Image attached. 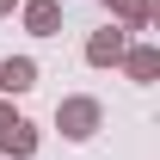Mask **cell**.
<instances>
[{
    "label": "cell",
    "instance_id": "cell-7",
    "mask_svg": "<svg viewBox=\"0 0 160 160\" xmlns=\"http://www.w3.org/2000/svg\"><path fill=\"white\" fill-rule=\"evenodd\" d=\"M31 154H37V129L31 123H12L0 136V160H31Z\"/></svg>",
    "mask_w": 160,
    "mask_h": 160
},
{
    "label": "cell",
    "instance_id": "cell-8",
    "mask_svg": "<svg viewBox=\"0 0 160 160\" xmlns=\"http://www.w3.org/2000/svg\"><path fill=\"white\" fill-rule=\"evenodd\" d=\"M6 12H19V0H0V19H6Z\"/></svg>",
    "mask_w": 160,
    "mask_h": 160
},
{
    "label": "cell",
    "instance_id": "cell-3",
    "mask_svg": "<svg viewBox=\"0 0 160 160\" xmlns=\"http://www.w3.org/2000/svg\"><path fill=\"white\" fill-rule=\"evenodd\" d=\"M123 49H129V37H123L117 25H105V31H92V37H86V68H117Z\"/></svg>",
    "mask_w": 160,
    "mask_h": 160
},
{
    "label": "cell",
    "instance_id": "cell-1",
    "mask_svg": "<svg viewBox=\"0 0 160 160\" xmlns=\"http://www.w3.org/2000/svg\"><path fill=\"white\" fill-rule=\"evenodd\" d=\"M56 129H62L68 142H92V136L105 129V105L92 99V92H74V99H62V105H56Z\"/></svg>",
    "mask_w": 160,
    "mask_h": 160
},
{
    "label": "cell",
    "instance_id": "cell-2",
    "mask_svg": "<svg viewBox=\"0 0 160 160\" xmlns=\"http://www.w3.org/2000/svg\"><path fill=\"white\" fill-rule=\"evenodd\" d=\"M19 19L31 37H62V0H19Z\"/></svg>",
    "mask_w": 160,
    "mask_h": 160
},
{
    "label": "cell",
    "instance_id": "cell-4",
    "mask_svg": "<svg viewBox=\"0 0 160 160\" xmlns=\"http://www.w3.org/2000/svg\"><path fill=\"white\" fill-rule=\"evenodd\" d=\"M105 6H111V25H117L123 37H129V31H148V25L160 19L154 0H105Z\"/></svg>",
    "mask_w": 160,
    "mask_h": 160
},
{
    "label": "cell",
    "instance_id": "cell-5",
    "mask_svg": "<svg viewBox=\"0 0 160 160\" xmlns=\"http://www.w3.org/2000/svg\"><path fill=\"white\" fill-rule=\"evenodd\" d=\"M117 68L136 80V86H154V80H160V49H154V43H129Z\"/></svg>",
    "mask_w": 160,
    "mask_h": 160
},
{
    "label": "cell",
    "instance_id": "cell-6",
    "mask_svg": "<svg viewBox=\"0 0 160 160\" xmlns=\"http://www.w3.org/2000/svg\"><path fill=\"white\" fill-rule=\"evenodd\" d=\"M31 86H37V62L31 56H6L0 62V92H6V99H19V92H31Z\"/></svg>",
    "mask_w": 160,
    "mask_h": 160
}]
</instances>
